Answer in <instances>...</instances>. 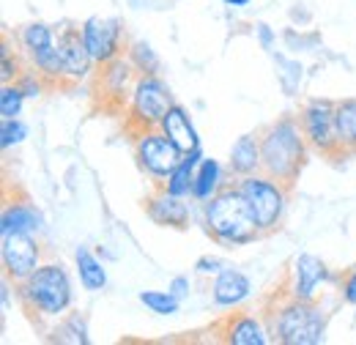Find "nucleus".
<instances>
[{
    "instance_id": "2",
    "label": "nucleus",
    "mask_w": 356,
    "mask_h": 345,
    "mask_svg": "<svg viewBox=\"0 0 356 345\" xmlns=\"http://www.w3.org/2000/svg\"><path fill=\"white\" fill-rule=\"evenodd\" d=\"M206 225L225 244H250L261 233L238 186H227L211 198L206 206Z\"/></svg>"
},
{
    "instance_id": "1",
    "label": "nucleus",
    "mask_w": 356,
    "mask_h": 345,
    "mask_svg": "<svg viewBox=\"0 0 356 345\" xmlns=\"http://www.w3.org/2000/svg\"><path fill=\"white\" fill-rule=\"evenodd\" d=\"M307 157V137L302 124L293 118H282L271 124L261 137V168L280 184H293Z\"/></svg>"
},
{
    "instance_id": "34",
    "label": "nucleus",
    "mask_w": 356,
    "mask_h": 345,
    "mask_svg": "<svg viewBox=\"0 0 356 345\" xmlns=\"http://www.w3.org/2000/svg\"><path fill=\"white\" fill-rule=\"evenodd\" d=\"M186 291H189V280H186V277H176V280L170 282V294H176L178 299H184Z\"/></svg>"
},
{
    "instance_id": "6",
    "label": "nucleus",
    "mask_w": 356,
    "mask_h": 345,
    "mask_svg": "<svg viewBox=\"0 0 356 345\" xmlns=\"http://www.w3.org/2000/svg\"><path fill=\"white\" fill-rule=\"evenodd\" d=\"M173 107L170 90L156 74H143L132 88V121L140 129H159L165 113Z\"/></svg>"
},
{
    "instance_id": "29",
    "label": "nucleus",
    "mask_w": 356,
    "mask_h": 345,
    "mask_svg": "<svg viewBox=\"0 0 356 345\" xmlns=\"http://www.w3.org/2000/svg\"><path fill=\"white\" fill-rule=\"evenodd\" d=\"M25 134H28V127H25L22 121H17V118H3V129H0V145H3V148H11V145L22 143Z\"/></svg>"
},
{
    "instance_id": "27",
    "label": "nucleus",
    "mask_w": 356,
    "mask_h": 345,
    "mask_svg": "<svg viewBox=\"0 0 356 345\" xmlns=\"http://www.w3.org/2000/svg\"><path fill=\"white\" fill-rule=\"evenodd\" d=\"M22 99H25L22 88L6 83L3 90H0V113H3V118H17L19 110H22Z\"/></svg>"
},
{
    "instance_id": "3",
    "label": "nucleus",
    "mask_w": 356,
    "mask_h": 345,
    "mask_svg": "<svg viewBox=\"0 0 356 345\" xmlns=\"http://www.w3.org/2000/svg\"><path fill=\"white\" fill-rule=\"evenodd\" d=\"M19 296L28 302L31 310L42 315H60L72 304V282L60 263H44L39 266L25 282Z\"/></svg>"
},
{
    "instance_id": "12",
    "label": "nucleus",
    "mask_w": 356,
    "mask_h": 345,
    "mask_svg": "<svg viewBox=\"0 0 356 345\" xmlns=\"http://www.w3.org/2000/svg\"><path fill=\"white\" fill-rule=\"evenodd\" d=\"M159 129L165 131V134H168V137H170V140L176 143L181 154H189V151L200 148L197 131H195V127H192L189 115L184 113V107H178V104H173V107H170V110L165 113V118H162Z\"/></svg>"
},
{
    "instance_id": "19",
    "label": "nucleus",
    "mask_w": 356,
    "mask_h": 345,
    "mask_svg": "<svg viewBox=\"0 0 356 345\" xmlns=\"http://www.w3.org/2000/svg\"><path fill=\"white\" fill-rule=\"evenodd\" d=\"M129 80H132V63H129V61H124V58H113V61L104 63L102 88H104L110 96H124V99H127Z\"/></svg>"
},
{
    "instance_id": "28",
    "label": "nucleus",
    "mask_w": 356,
    "mask_h": 345,
    "mask_svg": "<svg viewBox=\"0 0 356 345\" xmlns=\"http://www.w3.org/2000/svg\"><path fill=\"white\" fill-rule=\"evenodd\" d=\"M58 340L60 343H88V332H86V321L80 318V315H72L66 323H60L58 326Z\"/></svg>"
},
{
    "instance_id": "24",
    "label": "nucleus",
    "mask_w": 356,
    "mask_h": 345,
    "mask_svg": "<svg viewBox=\"0 0 356 345\" xmlns=\"http://www.w3.org/2000/svg\"><path fill=\"white\" fill-rule=\"evenodd\" d=\"M55 44V36H52V28H47L42 22H33L22 31V47L28 49V55H36L47 47Z\"/></svg>"
},
{
    "instance_id": "20",
    "label": "nucleus",
    "mask_w": 356,
    "mask_h": 345,
    "mask_svg": "<svg viewBox=\"0 0 356 345\" xmlns=\"http://www.w3.org/2000/svg\"><path fill=\"white\" fill-rule=\"evenodd\" d=\"M220 162L217 159H203L195 170V181H192V198L197 200H211L220 189Z\"/></svg>"
},
{
    "instance_id": "21",
    "label": "nucleus",
    "mask_w": 356,
    "mask_h": 345,
    "mask_svg": "<svg viewBox=\"0 0 356 345\" xmlns=\"http://www.w3.org/2000/svg\"><path fill=\"white\" fill-rule=\"evenodd\" d=\"M334 124L343 151H356V99L334 104Z\"/></svg>"
},
{
    "instance_id": "4",
    "label": "nucleus",
    "mask_w": 356,
    "mask_h": 345,
    "mask_svg": "<svg viewBox=\"0 0 356 345\" xmlns=\"http://www.w3.org/2000/svg\"><path fill=\"white\" fill-rule=\"evenodd\" d=\"M238 192L244 195L252 219L261 233H268L277 227L285 211V184L274 181L271 175H244L238 181Z\"/></svg>"
},
{
    "instance_id": "31",
    "label": "nucleus",
    "mask_w": 356,
    "mask_h": 345,
    "mask_svg": "<svg viewBox=\"0 0 356 345\" xmlns=\"http://www.w3.org/2000/svg\"><path fill=\"white\" fill-rule=\"evenodd\" d=\"M343 296H346L348 304H356V268L348 271V277H346V282H343Z\"/></svg>"
},
{
    "instance_id": "35",
    "label": "nucleus",
    "mask_w": 356,
    "mask_h": 345,
    "mask_svg": "<svg viewBox=\"0 0 356 345\" xmlns=\"http://www.w3.org/2000/svg\"><path fill=\"white\" fill-rule=\"evenodd\" d=\"M258 36H261V44L271 49V42H274V33H271V28L268 25H258Z\"/></svg>"
},
{
    "instance_id": "8",
    "label": "nucleus",
    "mask_w": 356,
    "mask_h": 345,
    "mask_svg": "<svg viewBox=\"0 0 356 345\" xmlns=\"http://www.w3.org/2000/svg\"><path fill=\"white\" fill-rule=\"evenodd\" d=\"M302 131L312 148H318L326 157H337L343 151L340 137H337V124H334V104L332 102H310L299 118Z\"/></svg>"
},
{
    "instance_id": "10",
    "label": "nucleus",
    "mask_w": 356,
    "mask_h": 345,
    "mask_svg": "<svg viewBox=\"0 0 356 345\" xmlns=\"http://www.w3.org/2000/svg\"><path fill=\"white\" fill-rule=\"evenodd\" d=\"M121 22L118 19H107V17H90L83 25V39L88 44L90 58L96 63H107L113 58H118L121 49Z\"/></svg>"
},
{
    "instance_id": "11",
    "label": "nucleus",
    "mask_w": 356,
    "mask_h": 345,
    "mask_svg": "<svg viewBox=\"0 0 356 345\" xmlns=\"http://www.w3.org/2000/svg\"><path fill=\"white\" fill-rule=\"evenodd\" d=\"M58 52H60V63H63V77L69 80H80L86 77L90 69V52L88 44L83 39L80 28H66L58 36Z\"/></svg>"
},
{
    "instance_id": "9",
    "label": "nucleus",
    "mask_w": 356,
    "mask_h": 345,
    "mask_svg": "<svg viewBox=\"0 0 356 345\" xmlns=\"http://www.w3.org/2000/svg\"><path fill=\"white\" fill-rule=\"evenodd\" d=\"M39 244L31 239V233H11L3 236V266L6 277L14 282H25L39 268Z\"/></svg>"
},
{
    "instance_id": "15",
    "label": "nucleus",
    "mask_w": 356,
    "mask_h": 345,
    "mask_svg": "<svg viewBox=\"0 0 356 345\" xmlns=\"http://www.w3.org/2000/svg\"><path fill=\"white\" fill-rule=\"evenodd\" d=\"M145 209L148 216L159 225H170V227H184L189 222V209L181 203V198L170 195V192H162L151 200H145Z\"/></svg>"
},
{
    "instance_id": "7",
    "label": "nucleus",
    "mask_w": 356,
    "mask_h": 345,
    "mask_svg": "<svg viewBox=\"0 0 356 345\" xmlns=\"http://www.w3.org/2000/svg\"><path fill=\"white\" fill-rule=\"evenodd\" d=\"M137 159L140 168L154 178H168L184 159V154L162 129H145L137 137Z\"/></svg>"
},
{
    "instance_id": "25",
    "label": "nucleus",
    "mask_w": 356,
    "mask_h": 345,
    "mask_svg": "<svg viewBox=\"0 0 356 345\" xmlns=\"http://www.w3.org/2000/svg\"><path fill=\"white\" fill-rule=\"evenodd\" d=\"M140 302L145 304L151 312H159V315H173V312H178V299L176 294H165V291H143L140 294Z\"/></svg>"
},
{
    "instance_id": "32",
    "label": "nucleus",
    "mask_w": 356,
    "mask_h": 345,
    "mask_svg": "<svg viewBox=\"0 0 356 345\" xmlns=\"http://www.w3.org/2000/svg\"><path fill=\"white\" fill-rule=\"evenodd\" d=\"M17 74H19V72H17V61L11 63V52L3 49V86L11 83V77H17Z\"/></svg>"
},
{
    "instance_id": "36",
    "label": "nucleus",
    "mask_w": 356,
    "mask_h": 345,
    "mask_svg": "<svg viewBox=\"0 0 356 345\" xmlns=\"http://www.w3.org/2000/svg\"><path fill=\"white\" fill-rule=\"evenodd\" d=\"M222 3H227V6H247L250 0H222Z\"/></svg>"
},
{
    "instance_id": "18",
    "label": "nucleus",
    "mask_w": 356,
    "mask_h": 345,
    "mask_svg": "<svg viewBox=\"0 0 356 345\" xmlns=\"http://www.w3.org/2000/svg\"><path fill=\"white\" fill-rule=\"evenodd\" d=\"M200 162H203L200 148H195V151L184 154V159L178 162V168L168 175L165 192H170V195H176V198H186V195H192V181H195V170H197V165H200Z\"/></svg>"
},
{
    "instance_id": "30",
    "label": "nucleus",
    "mask_w": 356,
    "mask_h": 345,
    "mask_svg": "<svg viewBox=\"0 0 356 345\" xmlns=\"http://www.w3.org/2000/svg\"><path fill=\"white\" fill-rule=\"evenodd\" d=\"M195 268L200 271V274H220L222 271V260L220 258H200L195 263Z\"/></svg>"
},
{
    "instance_id": "17",
    "label": "nucleus",
    "mask_w": 356,
    "mask_h": 345,
    "mask_svg": "<svg viewBox=\"0 0 356 345\" xmlns=\"http://www.w3.org/2000/svg\"><path fill=\"white\" fill-rule=\"evenodd\" d=\"M42 230V214L28 206V203H17V206H8L3 211L0 219V233L3 236H11V233H36Z\"/></svg>"
},
{
    "instance_id": "26",
    "label": "nucleus",
    "mask_w": 356,
    "mask_h": 345,
    "mask_svg": "<svg viewBox=\"0 0 356 345\" xmlns=\"http://www.w3.org/2000/svg\"><path fill=\"white\" fill-rule=\"evenodd\" d=\"M129 61L137 66V72H143V74H156V72H159V58H156V52H154L145 42L132 44V49H129Z\"/></svg>"
},
{
    "instance_id": "16",
    "label": "nucleus",
    "mask_w": 356,
    "mask_h": 345,
    "mask_svg": "<svg viewBox=\"0 0 356 345\" xmlns=\"http://www.w3.org/2000/svg\"><path fill=\"white\" fill-rule=\"evenodd\" d=\"M261 168V140L255 134H244L230 148V170L236 175H252Z\"/></svg>"
},
{
    "instance_id": "14",
    "label": "nucleus",
    "mask_w": 356,
    "mask_h": 345,
    "mask_svg": "<svg viewBox=\"0 0 356 345\" xmlns=\"http://www.w3.org/2000/svg\"><path fill=\"white\" fill-rule=\"evenodd\" d=\"M252 285L247 280V274L236 271V268H222L217 282H214V302L222 307H236L250 296Z\"/></svg>"
},
{
    "instance_id": "23",
    "label": "nucleus",
    "mask_w": 356,
    "mask_h": 345,
    "mask_svg": "<svg viewBox=\"0 0 356 345\" xmlns=\"http://www.w3.org/2000/svg\"><path fill=\"white\" fill-rule=\"evenodd\" d=\"M74 260H77L80 282L86 285V291H93V294H96V291H102V288L107 285V271H104V266L93 258L86 247H80V250H77Z\"/></svg>"
},
{
    "instance_id": "22",
    "label": "nucleus",
    "mask_w": 356,
    "mask_h": 345,
    "mask_svg": "<svg viewBox=\"0 0 356 345\" xmlns=\"http://www.w3.org/2000/svg\"><path fill=\"white\" fill-rule=\"evenodd\" d=\"M266 332L255 318H236L227 326V343L233 345H266Z\"/></svg>"
},
{
    "instance_id": "13",
    "label": "nucleus",
    "mask_w": 356,
    "mask_h": 345,
    "mask_svg": "<svg viewBox=\"0 0 356 345\" xmlns=\"http://www.w3.org/2000/svg\"><path fill=\"white\" fill-rule=\"evenodd\" d=\"M293 274H296V280H293V299L310 302L312 296H315L318 282L326 277V266L315 255H299L296 263H293Z\"/></svg>"
},
{
    "instance_id": "5",
    "label": "nucleus",
    "mask_w": 356,
    "mask_h": 345,
    "mask_svg": "<svg viewBox=\"0 0 356 345\" xmlns=\"http://www.w3.org/2000/svg\"><path fill=\"white\" fill-rule=\"evenodd\" d=\"M323 315L305 299H293L280 310L277 335L285 345H315L323 340Z\"/></svg>"
},
{
    "instance_id": "33",
    "label": "nucleus",
    "mask_w": 356,
    "mask_h": 345,
    "mask_svg": "<svg viewBox=\"0 0 356 345\" xmlns=\"http://www.w3.org/2000/svg\"><path fill=\"white\" fill-rule=\"evenodd\" d=\"M19 88L25 90V96H39V90H42V83H39L33 74H25V77L19 80Z\"/></svg>"
}]
</instances>
